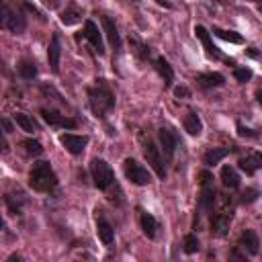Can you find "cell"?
<instances>
[{
    "label": "cell",
    "mask_w": 262,
    "mask_h": 262,
    "mask_svg": "<svg viewBox=\"0 0 262 262\" xmlns=\"http://www.w3.org/2000/svg\"><path fill=\"white\" fill-rule=\"evenodd\" d=\"M172 92L176 98H190V88L184 86V84H178V86H172Z\"/></svg>",
    "instance_id": "d590c367"
},
{
    "label": "cell",
    "mask_w": 262,
    "mask_h": 262,
    "mask_svg": "<svg viewBox=\"0 0 262 262\" xmlns=\"http://www.w3.org/2000/svg\"><path fill=\"white\" fill-rule=\"evenodd\" d=\"M258 12H260V16H262V2H258Z\"/></svg>",
    "instance_id": "7bdbcfd3"
},
{
    "label": "cell",
    "mask_w": 262,
    "mask_h": 262,
    "mask_svg": "<svg viewBox=\"0 0 262 262\" xmlns=\"http://www.w3.org/2000/svg\"><path fill=\"white\" fill-rule=\"evenodd\" d=\"M237 246H239L246 254L256 256L258 250H260V239H258V235H256L254 229H244L242 235H239V239H237Z\"/></svg>",
    "instance_id": "ac0fdd59"
},
{
    "label": "cell",
    "mask_w": 262,
    "mask_h": 262,
    "mask_svg": "<svg viewBox=\"0 0 262 262\" xmlns=\"http://www.w3.org/2000/svg\"><path fill=\"white\" fill-rule=\"evenodd\" d=\"M219 178H221V182H223V186H225V188H229V190L239 188V174H237V170H235L233 166H229V164L221 166Z\"/></svg>",
    "instance_id": "484cf974"
},
{
    "label": "cell",
    "mask_w": 262,
    "mask_h": 262,
    "mask_svg": "<svg viewBox=\"0 0 262 262\" xmlns=\"http://www.w3.org/2000/svg\"><path fill=\"white\" fill-rule=\"evenodd\" d=\"M256 100H258V104L262 106V90H256Z\"/></svg>",
    "instance_id": "b9f144b4"
},
{
    "label": "cell",
    "mask_w": 262,
    "mask_h": 262,
    "mask_svg": "<svg viewBox=\"0 0 262 262\" xmlns=\"http://www.w3.org/2000/svg\"><path fill=\"white\" fill-rule=\"evenodd\" d=\"M100 23H102V33L106 35L111 47L119 53V51H121V35H119V27H117V23H115L108 14H100Z\"/></svg>",
    "instance_id": "9a60e30c"
},
{
    "label": "cell",
    "mask_w": 262,
    "mask_h": 262,
    "mask_svg": "<svg viewBox=\"0 0 262 262\" xmlns=\"http://www.w3.org/2000/svg\"><path fill=\"white\" fill-rule=\"evenodd\" d=\"M182 127H184V131H186L188 135H192V137L201 135V131H203V121H201V117H199V113H196L194 108H188V111H186V115H184V119H182Z\"/></svg>",
    "instance_id": "cb8c5ba5"
},
{
    "label": "cell",
    "mask_w": 262,
    "mask_h": 262,
    "mask_svg": "<svg viewBox=\"0 0 262 262\" xmlns=\"http://www.w3.org/2000/svg\"><path fill=\"white\" fill-rule=\"evenodd\" d=\"M12 260H16V262H20V260H23V256H18V254H10V256L6 258V262H12Z\"/></svg>",
    "instance_id": "f35d334b"
},
{
    "label": "cell",
    "mask_w": 262,
    "mask_h": 262,
    "mask_svg": "<svg viewBox=\"0 0 262 262\" xmlns=\"http://www.w3.org/2000/svg\"><path fill=\"white\" fill-rule=\"evenodd\" d=\"M123 174L135 186H145V184L151 182V174L147 172V168L143 164H139L137 160H133V158L123 160Z\"/></svg>",
    "instance_id": "52a82bcc"
},
{
    "label": "cell",
    "mask_w": 262,
    "mask_h": 262,
    "mask_svg": "<svg viewBox=\"0 0 262 262\" xmlns=\"http://www.w3.org/2000/svg\"><path fill=\"white\" fill-rule=\"evenodd\" d=\"M258 196H260L258 188H246V190H242V194H239V203H242V205H250V203H254Z\"/></svg>",
    "instance_id": "836d02e7"
},
{
    "label": "cell",
    "mask_w": 262,
    "mask_h": 262,
    "mask_svg": "<svg viewBox=\"0 0 262 262\" xmlns=\"http://www.w3.org/2000/svg\"><path fill=\"white\" fill-rule=\"evenodd\" d=\"M154 68H156V72L160 74V78L164 80V86H166V88H172V86H174V68L170 66V61H168L164 55H158V57L154 59Z\"/></svg>",
    "instance_id": "d6986e66"
},
{
    "label": "cell",
    "mask_w": 262,
    "mask_h": 262,
    "mask_svg": "<svg viewBox=\"0 0 262 262\" xmlns=\"http://www.w3.org/2000/svg\"><path fill=\"white\" fill-rule=\"evenodd\" d=\"M20 145H23L25 154H27V156H31V158H39V156L43 154V145H41V141H39V139L27 137V139H23V141H20Z\"/></svg>",
    "instance_id": "4dcf8cb0"
},
{
    "label": "cell",
    "mask_w": 262,
    "mask_h": 262,
    "mask_svg": "<svg viewBox=\"0 0 262 262\" xmlns=\"http://www.w3.org/2000/svg\"><path fill=\"white\" fill-rule=\"evenodd\" d=\"M215 37L223 39V41H229V43H235V45H242L244 43V37L237 33V31H227V29H219V27H213L211 31Z\"/></svg>",
    "instance_id": "f546056e"
},
{
    "label": "cell",
    "mask_w": 262,
    "mask_h": 262,
    "mask_svg": "<svg viewBox=\"0 0 262 262\" xmlns=\"http://www.w3.org/2000/svg\"><path fill=\"white\" fill-rule=\"evenodd\" d=\"M182 250H184V254H194V252L199 250V237H196L194 231H190V233L184 235V239H182Z\"/></svg>",
    "instance_id": "1f68e13d"
},
{
    "label": "cell",
    "mask_w": 262,
    "mask_h": 262,
    "mask_svg": "<svg viewBox=\"0 0 262 262\" xmlns=\"http://www.w3.org/2000/svg\"><path fill=\"white\" fill-rule=\"evenodd\" d=\"M0 25L2 29L14 33V35H23L27 31V18L20 10H12L8 4L2 6V16H0Z\"/></svg>",
    "instance_id": "ba28073f"
},
{
    "label": "cell",
    "mask_w": 262,
    "mask_h": 262,
    "mask_svg": "<svg viewBox=\"0 0 262 262\" xmlns=\"http://www.w3.org/2000/svg\"><path fill=\"white\" fill-rule=\"evenodd\" d=\"M16 72H18V76L23 78V80H27V82H31L33 78H37V63L33 61V59H20L18 61V66H16Z\"/></svg>",
    "instance_id": "f1b7e54d"
},
{
    "label": "cell",
    "mask_w": 262,
    "mask_h": 262,
    "mask_svg": "<svg viewBox=\"0 0 262 262\" xmlns=\"http://www.w3.org/2000/svg\"><path fill=\"white\" fill-rule=\"evenodd\" d=\"M90 176H92V182H94V186L98 188V190H108L113 184H115V172H113V168L108 166V162L106 160H102V158H94L92 162H90Z\"/></svg>",
    "instance_id": "5b68a950"
},
{
    "label": "cell",
    "mask_w": 262,
    "mask_h": 262,
    "mask_svg": "<svg viewBox=\"0 0 262 262\" xmlns=\"http://www.w3.org/2000/svg\"><path fill=\"white\" fill-rule=\"evenodd\" d=\"M194 82L201 88H219L225 84V76L219 72H201V74H196Z\"/></svg>",
    "instance_id": "603a6c76"
},
{
    "label": "cell",
    "mask_w": 262,
    "mask_h": 262,
    "mask_svg": "<svg viewBox=\"0 0 262 262\" xmlns=\"http://www.w3.org/2000/svg\"><path fill=\"white\" fill-rule=\"evenodd\" d=\"M86 94H88V104H90V111L96 119H106L108 113L115 108V92L111 88V84L104 80V78H96L92 86L86 88Z\"/></svg>",
    "instance_id": "6da1fadb"
},
{
    "label": "cell",
    "mask_w": 262,
    "mask_h": 262,
    "mask_svg": "<svg viewBox=\"0 0 262 262\" xmlns=\"http://www.w3.org/2000/svg\"><path fill=\"white\" fill-rule=\"evenodd\" d=\"M233 151V147H211V149H207L205 151V156H203V164L209 168V166H217L223 158H227L229 154Z\"/></svg>",
    "instance_id": "4316f807"
},
{
    "label": "cell",
    "mask_w": 262,
    "mask_h": 262,
    "mask_svg": "<svg viewBox=\"0 0 262 262\" xmlns=\"http://www.w3.org/2000/svg\"><path fill=\"white\" fill-rule=\"evenodd\" d=\"M143 158H145V162L149 164V168L156 172V176L160 178V180H166V164H164V156H162V149L151 141V139H145L143 141Z\"/></svg>",
    "instance_id": "8992f818"
},
{
    "label": "cell",
    "mask_w": 262,
    "mask_h": 262,
    "mask_svg": "<svg viewBox=\"0 0 262 262\" xmlns=\"http://www.w3.org/2000/svg\"><path fill=\"white\" fill-rule=\"evenodd\" d=\"M237 168L246 176H254L262 168V151H248L246 156H242L237 160Z\"/></svg>",
    "instance_id": "5bb4252c"
},
{
    "label": "cell",
    "mask_w": 262,
    "mask_h": 262,
    "mask_svg": "<svg viewBox=\"0 0 262 262\" xmlns=\"http://www.w3.org/2000/svg\"><path fill=\"white\" fill-rule=\"evenodd\" d=\"M233 78H235L239 84H246V82L252 78V70H250V68H235V70H233Z\"/></svg>",
    "instance_id": "e575fe53"
},
{
    "label": "cell",
    "mask_w": 262,
    "mask_h": 262,
    "mask_svg": "<svg viewBox=\"0 0 262 262\" xmlns=\"http://www.w3.org/2000/svg\"><path fill=\"white\" fill-rule=\"evenodd\" d=\"M12 119H14V123H16L25 133H37V131H39V123H37L31 115H27V113H14Z\"/></svg>",
    "instance_id": "83f0119b"
},
{
    "label": "cell",
    "mask_w": 262,
    "mask_h": 262,
    "mask_svg": "<svg viewBox=\"0 0 262 262\" xmlns=\"http://www.w3.org/2000/svg\"><path fill=\"white\" fill-rule=\"evenodd\" d=\"M158 141H160V149H162L166 162H170V160L174 158L176 149H178V143H180L178 133H176L172 127H160V131H158Z\"/></svg>",
    "instance_id": "30bf717a"
},
{
    "label": "cell",
    "mask_w": 262,
    "mask_h": 262,
    "mask_svg": "<svg viewBox=\"0 0 262 262\" xmlns=\"http://www.w3.org/2000/svg\"><path fill=\"white\" fill-rule=\"evenodd\" d=\"M201 178V192H199V205H196V213L194 215V229L199 227V217L201 215H211L213 213V207L217 203V190H215V178L209 170H203L199 174Z\"/></svg>",
    "instance_id": "3957f363"
},
{
    "label": "cell",
    "mask_w": 262,
    "mask_h": 262,
    "mask_svg": "<svg viewBox=\"0 0 262 262\" xmlns=\"http://www.w3.org/2000/svg\"><path fill=\"white\" fill-rule=\"evenodd\" d=\"M194 37L203 43V49H205V53H207V57H211V59H225V61H231V59H227V57H223V53H221V49L213 43V37H211V33L203 27V25H196L194 27Z\"/></svg>",
    "instance_id": "7c38bea8"
},
{
    "label": "cell",
    "mask_w": 262,
    "mask_h": 262,
    "mask_svg": "<svg viewBox=\"0 0 262 262\" xmlns=\"http://www.w3.org/2000/svg\"><path fill=\"white\" fill-rule=\"evenodd\" d=\"M235 129H237V135H239V137H248V139H258V137H260V131H258V129L246 127L239 119L235 121Z\"/></svg>",
    "instance_id": "d6a6232c"
},
{
    "label": "cell",
    "mask_w": 262,
    "mask_h": 262,
    "mask_svg": "<svg viewBox=\"0 0 262 262\" xmlns=\"http://www.w3.org/2000/svg\"><path fill=\"white\" fill-rule=\"evenodd\" d=\"M127 41H129V47H131L133 55H135L139 61H147V59H149L151 49H149V45H147L145 41H141V37H137L135 33H131V35L127 37Z\"/></svg>",
    "instance_id": "7402d4cb"
},
{
    "label": "cell",
    "mask_w": 262,
    "mask_h": 262,
    "mask_svg": "<svg viewBox=\"0 0 262 262\" xmlns=\"http://www.w3.org/2000/svg\"><path fill=\"white\" fill-rule=\"evenodd\" d=\"M88 141H90L88 135H76V133H63V135H59V143H61L72 156H80V154L86 149Z\"/></svg>",
    "instance_id": "4fadbf2b"
},
{
    "label": "cell",
    "mask_w": 262,
    "mask_h": 262,
    "mask_svg": "<svg viewBox=\"0 0 262 262\" xmlns=\"http://www.w3.org/2000/svg\"><path fill=\"white\" fill-rule=\"evenodd\" d=\"M82 16H84V8H82V6H78V2H76V0H70V2H68V6L61 10L59 20H61L63 25H74V23L82 20Z\"/></svg>",
    "instance_id": "d4e9b609"
},
{
    "label": "cell",
    "mask_w": 262,
    "mask_h": 262,
    "mask_svg": "<svg viewBox=\"0 0 262 262\" xmlns=\"http://www.w3.org/2000/svg\"><path fill=\"white\" fill-rule=\"evenodd\" d=\"M59 180H57V174L53 172L51 164L47 160H37L33 162L31 170H29V186L37 192H53L57 188Z\"/></svg>",
    "instance_id": "7a4b0ae2"
},
{
    "label": "cell",
    "mask_w": 262,
    "mask_h": 262,
    "mask_svg": "<svg viewBox=\"0 0 262 262\" xmlns=\"http://www.w3.org/2000/svg\"><path fill=\"white\" fill-rule=\"evenodd\" d=\"M39 113H41V119L49 127H55V129H78V119H74V117L61 115V113H57L53 108H47V106H43Z\"/></svg>",
    "instance_id": "9c48e42d"
},
{
    "label": "cell",
    "mask_w": 262,
    "mask_h": 262,
    "mask_svg": "<svg viewBox=\"0 0 262 262\" xmlns=\"http://www.w3.org/2000/svg\"><path fill=\"white\" fill-rule=\"evenodd\" d=\"M59 59H61V39L59 33H53L47 45V61L53 74H59Z\"/></svg>",
    "instance_id": "2e32d148"
},
{
    "label": "cell",
    "mask_w": 262,
    "mask_h": 262,
    "mask_svg": "<svg viewBox=\"0 0 262 262\" xmlns=\"http://www.w3.org/2000/svg\"><path fill=\"white\" fill-rule=\"evenodd\" d=\"M250 2H262V0H250Z\"/></svg>",
    "instance_id": "ee69618b"
},
{
    "label": "cell",
    "mask_w": 262,
    "mask_h": 262,
    "mask_svg": "<svg viewBox=\"0 0 262 262\" xmlns=\"http://www.w3.org/2000/svg\"><path fill=\"white\" fill-rule=\"evenodd\" d=\"M233 215H235V203H233V199L223 196L219 209L215 213H211V233L217 235V237H225L227 231H229V225L233 221Z\"/></svg>",
    "instance_id": "277c9868"
},
{
    "label": "cell",
    "mask_w": 262,
    "mask_h": 262,
    "mask_svg": "<svg viewBox=\"0 0 262 262\" xmlns=\"http://www.w3.org/2000/svg\"><path fill=\"white\" fill-rule=\"evenodd\" d=\"M156 2H158L160 6H166V8H172V4H170L168 0H156Z\"/></svg>",
    "instance_id": "60d3db41"
},
{
    "label": "cell",
    "mask_w": 262,
    "mask_h": 262,
    "mask_svg": "<svg viewBox=\"0 0 262 262\" xmlns=\"http://www.w3.org/2000/svg\"><path fill=\"white\" fill-rule=\"evenodd\" d=\"M137 211H139V225H141L143 235H145L147 239H156V237H158V229H160L158 219H156L151 213L143 211V209H137Z\"/></svg>",
    "instance_id": "e0dca14e"
},
{
    "label": "cell",
    "mask_w": 262,
    "mask_h": 262,
    "mask_svg": "<svg viewBox=\"0 0 262 262\" xmlns=\"http://www.w3.org/2000/svg\"><path fill=\"white\" fill-rule=\"evenodd\" d=\"M248 55H252V57H258V51H256V47H248Z\"/></svg>",
    "instance_id": "ab89813d"
},
{
    "label": "cell",
    "mask_w": 262,
    "mask_h": 262,
    "mask_svg": "<svg viewBox=\"0 0 262 262\" xmlns=\"http://www.w3.org/2000/svg\"><path fill=\"white\" fill-rule=\"evenodd\" d=\"M229 258H231V260H244V258H246V254H239V252H237V246H235V250L229 254Z\"/></svg>",
    "instance_id": "74e56055"
},
{
    "label": "cell",
    "mask_w": 262,
    "mask_h": 262,
    "mask_svg": "<svg viewBox=\"0 0 262 262\" xmlns=\"http://www.w3.org/2000/svg\"><path fill=\"white\" fill-rule=\"evenodd\" d=\"M4 205L8 209V213L12 215H20L23 207L27 205V196L23 190H12V192H6L4 194Z\"/></svg>",
    "instance_id": "44dd1931"
},
{
    "label": "cell",
    "mask_w": 262,
    "mask_h": 262,
    "mask_svg": "<svg viewBox=\"0 0 262 262\" xmlns=\"http://www.w3.org/2000/svg\"><path fill=\"white\" fill-rule=\"evenodd\" d=\"M2 127H4V133H10L12 131V123L6 117H2Z\"/></svg>",
    "instance_id": "8d00e7d4"
},
{
    "label": "cell",
    "mask_w": 262,
    "mask_h": 262,
    "mask_svg": "<svg viewBox=\"0 0 262 262\" xmlns=\"http://www.w3.org/2000/svg\"><path fill=\"white\" fill-rule=\"evenodd\" d=\"M82 39H86L98 55H104L106 49H104V41H102V31L98 29V25H96L94 20L86 18V23H84V31H82Z\"/></svg>",
    "instance_id": "8fae6325"
},
{
    "label": "cell",
    "mask_w": 262,
    "mask_h": 262,
    "mask_svg": "<svg viewBox=\"0 0 262 262\" xmlns=\"http://www.w3.org/2000/svg\"><path fill=\"white\" fill-rule=\"evenodd\" d=\"M96 235H98V239L102 242V246H106V248H111L113 242H115V229H113V225L106 221L104 215H98V217H96Z\"/></svg>",
    "instance_id": "ffe728a7"
}]
</instances>
